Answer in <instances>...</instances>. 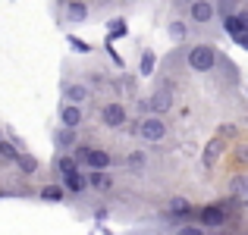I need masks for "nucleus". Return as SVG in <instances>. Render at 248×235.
<instances>
[{
	"label": "nucleus",
	"mask_w": 248,
	"mask_h": 235,
	"mask_svg": "<svg viewBox=\"0 0 248 235\" xmlns=\"http://www.w3.org/2000/svg\"><path fill=\"white\" fill-rule=\"evenodd\" d=\"M188 66L198 69V73H207V69L217 66V50L207 47V44H198V47L188 50Z\"/></svg>",
	"instance_id": "f257e3e1"
},
{
	"label": "nucleus",
	"mask_w": 248,
	"mask_h": 235,
	"mask_svg": "<svg viewBox=\"0 0 248 235\" xmlns=\"http://www.w3.org/2000/svg\"><path fill=\"white\" fill-rule=\"evenodd\" d=\"M139 135L145 141H160L167 135V126L157 119V116H148V119H141V126H139Z\"/></svg>",
	"instance_id": "f03ea898"
},
{
	"label": "nucleus",
	"mask_w": 248,
	"mask_h": 235,
	"mask_svg": "<svg viewBox=\"0 0 248 235\" xmlns=\"http://www.w3.org/2000/svg\"><path fill=\"white\" fill-rule=\"evenodd\" d=\"M101 119H104V126H110V129H123L126 126V107H123V103H107Z\"/></svg>",
	"instance_id": "7ed1b4c3"
},
{
	"label": "nucleus",
	"mask_w": 248,
	"mask_h": 235,
	"mask_svg": "<svg viewBox=\"0 0 248 235\" xmlns=\"http://www.w3.org/2000/svg\"><path fill=\"white\" fill-rule=\"evenodd\" d=\"M223 223H226L223 204H211V207L201 210V226H204V229H217V226H223Z\"/></svg>",
	"instance_id": "20e7f679"
},
{
	"label": "nucleus",
	"mask_w": 248,
	"mask_h": 235,
	"mask_svg": "<svg viewBox=\"0 0 248 235\" xmlns=\"http://www.w3.org/2000/svg\"><path fill=\"white\" fill-rule=\"evenodd\" d=\"M60 173H63V185H66V191H73V194H79L82 191V188H85V179H82V176H79V169H60Z\"/></svg>",
	"instance_id": "39448f33"
},
{
	"label": "nucleus",
	"mask_w": 248,
	"mask_h": 235,
	"mask_svg": "<svg viewBox=\"0 0 248 235\" xmlns=\"http://www.w3.org/2000/svg\"><path fill=\"white\" fill-rule=\"evenodd\" d=\"M223 25H226V31H230L232 38H239V35H245L248 19L242 16V13H232V16H226V19H223Z\"/></svg>",
	"instance_id": "423d86ee"
},
{
	"label": "nucleus",
	"mask_w": 248,
	"mask_h": 235,
	"mask_svg": "<svg viewBox=\"0 0 248 235\" xmlns=\"http://www.w3.org/2000/svg\"><path fill=\"white\" fill-rule=\"evenodd\" d=\"M192 19L195 22H211L214 19V6L207 0H192Z\"/></svg>",
	"instance_id": "0eeeda50"
},
{
	"label": "nucleus",
	"mask_w": 248,
	"mask_h": 235,
	"mask_svg": "<svg viewBox=\"0 0 248 235\" xmlns=\"http://www.w3.org/2000/svg\"><path fill=\"white\" fill-rule=\"evenodd\" d=\"M60 119H63V129H76L82 122V110L76 107V103H66V107L60 110Z\"/></svg>",
	"instance_id": "6e6552de"
},
{
	"label": "nucleus",
	"mask_w": 248,
	"mask_h": 235,
	"mask_svg": "<svg viewBox=\"0 0 248 235\" xmlns=\"http://www.w3.org/2000/svg\"><path fill=\"white\" fill-rule=\"evenodd\" d=\"M85 163H88L91 169H107V166H110V154H107V151H91V147H88Z\"/></svg>",
	"instance_id": "1a4fd4ad"
},
{
	"label": "nucleus",
	"mask_w": 248,
	"mask_h": 235,
	"mask_svg": "<svg viewBox=\"0 0 248 235\" xmlns=\"http://www.w3.org/2000/svg\"><path fill=\"white\" fill-rule=\"evenodd\" d=\"M170 103H173L170 91H157V94H154L151 101L145 103V110H157V113H164V110H170Z\"/></svg>",
	"instance_id": "9d476101"
},
{
	"label": "nucleus",
	"mask_w": 248,
	"mask_h": 235,
	"mask_svg": "<svg viewBox=\"0 0 248 235\" xmlns=\"http://www.w3.org/2000/svg\"><path fill=\"white\" fill-rule=\"evenodd\" d=\"M88 185H91V188H97V191H107L113 182H110V176L104 173V169H94V173L88 176Z\"/></svg>",
	"instance_id": "9b49d317"
},
{
	"label": "nucleus",
	"mask_w": 248,
	"mask_h": 235,
	"mask_svg": "<svg viewBox=\"0 0 248 235\" xmlns=\"http://www.w3.org/2000/svg\"><path fill=\"white\" fill-rule=\"evenodd\" d=\"M66 97L76 103V107H79L82 101H88V88H85V85H69V88H66Z\"/></svg>",
	"instance_id": "f8f14e48"
},
{
	"label": "nucleus",
	"mask_w": 248,
	"mask_h": 235,
	"mask_svg": "<svg viewBox=\"0 0 248 235\" xmlns=\"http://www.w3.org/2000/svg\"><path fill=\"white\" fill-rule=\"evenodd\" d=\"M73 145H76V129H60V132H57V147L66 151V147H73Z\"/></svg>",
	"instance_id": "ddd939ff"
},
{
	"label": "nucleus",
	"mask_w": 248,
	"mask_h": 235,
	"mask_svg": "<svg viewBox=\"0 0 248 235\" xmlns=\"http://www.w3.org/2000/svg\"><path fill=\"white\" fill-rule=\"evenodd\" d=\"M66 16L73 19V22H82V19L88 16V10H85V3H79V0H73V3H69V10H66Z\"/></svg>",
	"instance_id": "4468645a"
},
{
	"label": "nucleus",
	"mask_w": 248,
	"mask_h": 235,
	"mask_svg": "<svg viewBox=\"0 0 248 235\" xmlns=\"http://www.w3.org/2000/svg\"><path fill=\"white\" fill-rule=\"evenodd\" d=\"M170 210H173V213H179V217H186V213L192 210V207H188V201H182V198H173V201H170Z\"/></svg>",
	"instance_id": "2eb2a0df"
},
{
	"label": "nucleus",
	"mask_w": 248,
	"mask_h": 235,
	"mask_svg": "<svg viewBox=\"0 0 248 235\" xmlns=\"http://www.w3.org/2000/svg\"><path fill=\"white\" fill-rule=\"evenodd\" d=\"M0 157H3V160H16V147H13L10 145V141H3V138H0Z\"/></svg>",
	"instance_id": "dca6fc26"
},
{
	"label": "nucleus",
	"mask_w": 248,
	"mask_h": 235,
	"mask_svg": "<svg viewBox=\"0 0 248 235\" xmlns=\"http://www.w3.org/2000/svg\"><path fill=\"white\" fill-rule=\"evenodd\" d=\"M186 22H173V25H170V35H173L176 38V41H182V38H186Z\"/></svg>",
	"instance_id": "f3484780"
},
{
	"label": "nucleus",
	"mask_w": 248,
	"mask_h": 235,
	"mask_svg": "<svg viewBox=\"0 0 248 235\" xmlns=\"http://www.w3.org/2000/svg\"><path fill=\"white\" fill-rule=\"evenodd\" d=\"M16 160H19V163H22V169H25V173H35V169H38V163H35V160H31V157H29V154H19V157H16Z\"/></svg>",
	"instance_id": "a211bd4d"
},
{
	"label": "nucleus",
	"mask_w": 248,
	"mask_h": 235,
	"mask_svg": "<svg viewBox=\"0 0 248 235\" xmlns=\"http://www.w3.org/2000/svg\"><path fill=\"white\" fill-rule=\"evenodd\" d=\"M110 35H113V38L126 35V22H123V19H113V22H110Z\"/></svg>",
	"instance_id": "6ab92c4d"
},
{
	"label": "nucleus",
	"mask_w": 248,
	"mask_h": 235,
	"mask_svg": "<svg viewBox=\"0 0 248 235\" xmlns=\"http://www.w3.org/2000/svg\"><path fill=\"white\" fill-rule=\"evenodd\" d=\"M41 198H44V201H60V198H63V191L50 185V188H44V191H41Z\"/></svg>",
	"instance_id": "aec40b11"
},
{
	"label": "nucleus",
	"mask_w": 248,
	"mask_h": 235,
	"mask_svg": "<svg viewBox=\"0 0 248 235\" xmlns=\"http://www.w3.org/2000/svg\"><path fill=\"white\" fill-rule=\"evenodd\" d=\"M232 10H236V0H220V16H232Z\"/></svg>",
	"instance_id": "412c9836"
},
{
	"label": "nucleus",
	"mask_w": 248,
	"mask_h": 235,
	"mask_svg": "<svg viewBox=\"0 0 248 235\" xmlns=\"http://www.w3.org/2000/svg\"><path fill=\"white\" fill-rule=\"evenodd\" d=\"M151 69H154V54H145V57H141V73H151Z\"/></svg>",
	"instance_id": "4be33fe9"
},
{
	"label": "nucleus",
	"mask_w": 248,
	"mask_h": 235,
	"mask_svg": "<svg viewBox=\"0 0 248 235\" xmlns=\"http://www.w3.org/2000/svg\"><path fill=\"white\" fill-rule=\"evenodd\" d=\"M176 235H204V229H198V226H182Z\"/></svg>",
	"instance_id": "5701e85b"
},
{
	"label": "nucleus",
	"mask_w": 248,
	"mask_h": 235,
	"mask_svg": "<svg viewBox=\"0 0 248 235\" xmlns=\"http://www.w3.org/2000/svg\"><path fill=\"white\" fill-rule=\"evenodd\" d=\"M73 166H76V163L69 160V157H63V160H60V169H73Z\"/></svg>",
	"instance_id": "b1692460"
},
{
	"label": "nucleus",
	"mask_w": 248,
	"mask_h": 235,
	"mask_svg": "<svg viewBox=\"0 0 248 235\" xmlns=\"http://www.w3.org/2000/svg\"><path fill=\"white\" fill-rule=\"evenodd\" d=\"M186 3H192V0H186Z\"/></svg>",
	"instance_id": "393cba45"
},
{
	"label": "nucleus",
	"mask_w": 248,
	"mask_h": 235,
	"mask_svg": "<svg viewBox=\"0 0 248 235\" xmlns=\"http://www.w3.org/2000/svg\"><path fill=\"white\" fill-rule=\"evenodd\" d=\"M126 3H129V0H126Z\"/></svg>",
	"instance_id": "a878e982"
}]
</instances>
